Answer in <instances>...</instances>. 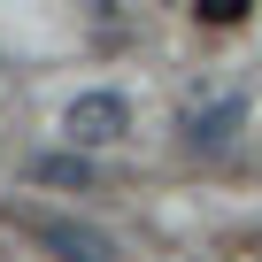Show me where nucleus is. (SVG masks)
<instances>
[{"mask_svg": "<svg viewBox=\"0 0 262 262\" xmlns=\"http://www.w3.org/2000/svg\"><path fill=\"white\" fill-rule=\"evenodd\" d=\"M123 131H131V100L123 93H77L62 108V139L70 147H116Z\"/></svg>", "mask_w": 262, "mask_h": 262, "instance_id": "f257e3e1", "label": "nucleus"}, {"mask_svg": "<svg viewBox=\"0 0 262 262\" xmlns=\"http://www.w3.org/2000/svg\"><path fill=\"white\" fill-rule=\"evenodd\" d=\"M31 239L47 254H62V262H116V239L100 224H85V216H31Z\"/></svg>", "mask_w": 262, "mask_h": 262, "instance_id": "f03ea898", "label": "nucleus"}, {"mask_svg": "<svg viewBox=\"0 0 262 262\" xmlns=\"http://www.w3.org/2000/svg\"><path fill=\"white\" fill-rule=\"evenodd\" d=\"M239 131H247V100H239V93H208V100L185 108V147H201V155L231 147Z\"/></svg>", "mask_w": 262, "mask_h": 262, "instance_id": "7ed1b4c3", "label": "nucleus"}, {"mask_svg": "<svg viewBox=\"0 0 262 262\" xmlns=\"http://www.w3.org/2000/svg\"><path fill=\"white\" fill-rule=\"evenodd\" d=\"M31 178H39V185H77V193H85V185H93V162H85V147H70V155H39Z\"/></svg>", "mask_w": 262, "mask_h": 262, "instance_id": "20e7f679", "label": "nucleus"}, {"mask_svg": "<svg viewBox=\"0 0 262 262\" xmlns=\"http://www.w3.org/2000/svg\"><path fill=\"white\" fill-rule=\"evenodd\" d=\"M247 8H254V0H201V16H208V24H239Z\"/></svg>", "mask_w": 262, "mask_h": 262, "instance_id": "39448f33", "label": "nucleus"}]
</instances>
